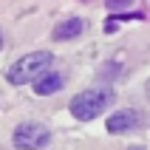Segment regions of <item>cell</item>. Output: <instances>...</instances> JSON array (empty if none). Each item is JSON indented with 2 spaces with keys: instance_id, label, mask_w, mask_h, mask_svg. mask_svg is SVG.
<instances>
[{
  "instance_id": "cell-4",
  "label": "cell",
  "mask_w": 150,
  "mask_h": 150,
  "mask_svg": "<svg viewBox=\"0 0 150 150\" xmlns=\"http://www.w3.org/2000/svg\"><path fill=\"white\" fill-rule=\"evenodd\" d=\"M139 122H142V113L139 110L122 108V110H116V113L108 116V133H130V130L139 127Z\"/></svg>"
},
{
  "instance_id": "cell-3",
  "label": "cell",
  "mask_w": 150,
  "mask_h": 150,
  "mask_svg": "<svg viewBox=\"0 0 150 150\" xmlns=\"http://www.w3.org/2000/svg\"><path fill=\"white\" fill-rule=\"evenodd\" d=\"M48 142H51V130L40 122H23L11 133V144L17 150H42L48 147Z\"/></svg>"
},
{
  "instance_id": "cell-9",
  "label": "cell",
  "mask_w": 150,
  "mask_h": 150,
  "mask_svg": "<svg viewBox=\"0 0 150 150\" xmlns=\"http://www.w3.org/2000/svg\"><path fill=\"white\" fill-rule=\"evenodd\" d=\"M0 51H3V34H0Z\"/></svg>"
},
{
  "instance_id": "cell-2",
  "label": "cell",
  "mask_w": 150,
  "mask_h": 150,
  "mask_svg": "<svg viewBox=\"0 0 150 150\" xmlns=\"http://www.w3.org/2000/svg\"><path fill=\"white\" fill-rule=\"evenodd\" d=\"M54 57H51L48 51H31V54H23V57L11 62L6 71V79L8 85H25V82H34L42 71H48Z\"/></svg>"
},
{
  "instance_id": "cell-10",
  "label": "cell",
  "mask_w": 150,
  "mask_h": 150,
  "mask_svg": "<svg viewBox=\"0 0 150 150\" xmlns=\"http://www.w3.org/2000/svg\"><path fill=\"white\" fill-rule=\"evenodd\" d=\"M127 150H144V147H127Z\"/></svg>"
},
{
  "instance_id": "cell-8",
  "label": "cell",
  "mask_w": 150,
  "mask_h": 150,
  "mask_svg": "<svg viewBox=\"0 0 150 150\" xmlns=\"http://www.w3.org/2000/svg\"><path fill=\"white\" fill-rule=\"evenodd\" d=\"M144 93H147V99H150V79H147V85H144Z\"/></svg>"
},
{
  "instance_id": "cell-5",
  "label": "cell",
  "mask_w": 150,
  "mask_h": 150,
  "mask_svg": "<svg viewBox=\"0 0 150 150\" xmlns=\"http://www.w3.org/2000/svg\"><path fill=\"white\" fill-rule=\"evenodd\" d=\"M85 31V23H82V17H65L62 23L54 25V40L57 42H68V40H76L79 34Z\"/></svg>"
},
{
  "instance_id": "cell-1",
  "label": "cell",
  "mask_w": 150,
  "mask_h": 150,
  "mask_svg": "<svg viewBox=\"0 0 150 150\" xmlns=\"http://www.w3.org/2000/svg\"><path fill=\"white\" fill-rule=\"evenodd\" d=\"M113 102H116V91L108 88V85H102V88H88V91L76 93L68 108H71V116H74V119H79V122H91V119L102 116Z\"/></svg>"
},
{
  "instance_id": "cell-6",
  "label": "cell",
  "mask_w": 150,
  "mask_h": 150,
  "mask_svg": "<svg viewBox=\"0 0 150 150\" xmlns=\"http://www.w3.org/2000/svg\"><path fill=\"white\" fill-rule=\"evenodd\" d=\"M62 85H65L62 74H57V71H42V74L34 79V93H37V96H48V93L62 91Z\"/></svg>"
},
{
  "instance_id": "cell-7",
  "label": "cell",
  "mask_w": 150,
  "mask_h": 150,
  "mask_svg": "<svg viewBox=\"0 0 150 150\" xmlns=\"http://www.w3.org/2000/svg\"><path fill=\"white\" fill-rule=\"evenodd\" d=\"M105 6H108V11H122V8L133 6V0H105Z\"/></svg>"
}]
</instances>
